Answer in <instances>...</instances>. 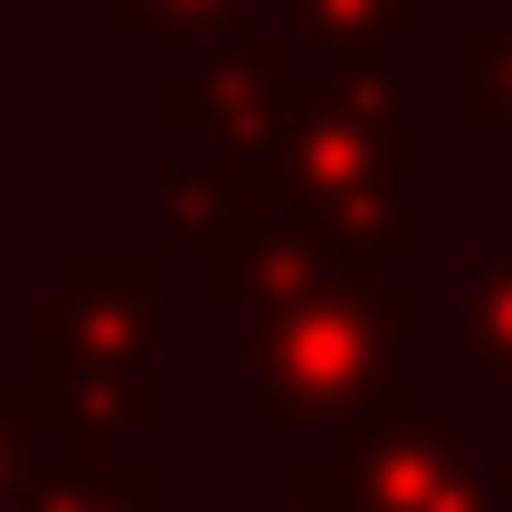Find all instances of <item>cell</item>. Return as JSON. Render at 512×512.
<instances>
[{"label": "cell", "instance_id": "obj_1", "mask_svg": "<svg viewBox=\"0 0 512 512\" xmlns=\"http://www.w3.org/2000/svg\"><path fill=\"white\" fill-rule=\"evenodd\" d=\"M313 228L361 266H399L427 247V209L408 200L418 171V114L380 57H332L323 76H294L275 133L247 152Z\"/></svg>", "mask_w": 512, "mask_h": 512}, {"label": "cell", "instance_id": "obj_2", "mask_svg": "<svg viewBox=\"0 0 512 512\" xmlns=\"http://www.w3.org/2000/svg\"><path fill=\"white\" fill-rule=\"evenodd\" d=\"M418 351V294L380 285V266L342 256L332 275L247 304V389L275 427H332L389 380H408Z\"/></svg>", "mask_w": 512, "mask_h": 512}, {"label": "cell", "instance_id": "obj_3", "mask_svg": "<svg viewBox=\"0 0 512 512\" xmlns=\"http://www.w3.org/2000/svg\"><path fill=\"white\" fill-rule=\"evenodd\" d=\"M323 465L342 475L351 512H456L465 494H475V465H465V446L427 418L418 370L389 380L380 399H361L351 418H332V456Z\"/></svg>", "mask_w": 512, "mask_h": 512}, {"label": "cell", "instance_id": "obj_4", "mask_svg": "<svg viewBox=\"0 0 512 512\" xmlns=\"http://www.w3.org/2000/svg\"><path fill=\"white\" fill-rule=\"evenodd\" d=\"M29 399L76 446H114L124 427L162 418V361H114L105 342L76 332V313L57 294H38L29 304Z\"/></svg>", "mask_w": 512, "mask_h": 512}, {"label": "cell", "instance_id": "obj_5", "mask_svg": "<svg viewBox=\"0 0 512 512\" xmlns=\"http://www.w3.org/2000/svg\"><path fill=\"white\" fill-rule=\"evenodd\" d=\"M294 76L304 67H294V48L275 29H228L190 76H162V114L171 124H209L219 152H256L275 133V114H285Z\"/></svg>", "mask_w": 512, "mask_h": 512}, {"label": "cell", "instance_id": "obj_6", "mask_svg": "<svg viewBox=\"0 0 512 512\" xmlns=\"http://www.w3.org/2000/svg\"><path fill=\"white\" fill-rule=\"evenodd\" d=\"M57 304L114 361H152V342H162V256L152 247H76Z\"/></svg>", "mask_w": 512, "mask_h": 512}, {"label": "cell", "instance_id": "obj_7", "mask_svg": "<svg viewBox=\"0 0 512 512\" xmlns=\"http://www.w3.org/2000/svg\"><path fill=\"white\" fill-rule=\"evenodd\" d=\"M29 512H162V475L124 465L114 446H67L57 465H38Z\"/></svg>", "mask_w": 512, "mask_h": 512}, {"label": "cell", "instance_id": "obj_8", "mask_svg": "<svg viewBox=\"0 0 512 512\" xmlns=\"http://www.w3.org/2000/svg\"><path fill=\"white\" fill-rule=\"evenodd\" d=\"M285 19L313 38V48H332V57H370V48H389V38L418 29L427 0H285Z\"/></svg>", "mask_w": 512, "mask_h": 512}, {"label": "cell", "instance_id": "obj_9", "mask_svg": "<svg viewBox=\"0 0 512 512\" xmlns=\"http://www.w3.org/2000/svg\"><path fill=\"white\" fill-rule=\"evenodd\" d=\"M465 361L484 380H512V247L465 266Z\"/></svg>", "mask_w": 512, "mask_h": 512}, {"label": "cell", "instance_id": "obj_10", "mask_svg": "<svg viewBox=\"0 0 512 512\" xmlns=\"http://www.w3.org/2000/svg\"><path fill=\"white\" fill-rule=\"evenodd\" d=\"M456 105L512 143V29H475L456 48Z\"/></svg>", "mask_w": 512, "mask_h": 512}, {"label": "cell", "instance_id": "obj_11", "mask_svg": "<svg viewBox=\"0 0 512 512\" xmlns=\"http://www.w3.org/2000/svg\"><path fill=\"white\" fill-rule=\"evenodd\" d=\"M38 427H48V408L29 399V380H0V512H29L38 494Z\"/></svg>", "mask_w": 512, "mask_h": 512}, {"label": "cell", "instance_id": "obj_12", "mask_svg": "<svg viewBox=\"0 0 512 512\" xmlns=\"http://www.w3.org/2000/svg\"><path fill=\"white\" fill-rule=\"evenodd\" d=\"M133 38H228L247 29V0H114Z\"/></svg>", "mask_w": 512, "mask_h": 512}, {"label": "cell", "instance_id": "obj_13", "mask_svg": "<svg viewBox=\"0 0 512 512\" xmlns=\"http://www.w3.org/2000/svg\"><path fill=\"white\" fill-rule=\"evenodd\" d=\"M285 503H294V512H351L342 475H332L323 456H313V465H294V475H285Z\"/></svg>", "mask_w": 512, "mask_h": 512}, {"label": "cell", "instance_id": "obj_14", "mask_svg": "<svg viewBox=\"0 0 512 512\" xmlns=\"http://www.w3.org/2000/svg\"><path fill=\"white\" fill-rule=\"evenodd\" d=\"M456 512H503V475H475V494H465Z\"/></svg>", "mask_w": 512, "mask_h": 512}, {"label": "cell", "instance_id": "obj_15", "mask_svg": "<svg viewBox=\"0 0 512 512\" xmlns=\"http://www.w3.org/2000/svg\"><path fill=\"white\" fill-rule=\"evenodd\" d=\"M275 512H294V503H275Z\"/></svg>", "mask_w": 512, "mask_h": 512}, {"label": "cell", "instance_id": "obj_16", "mask_svg": "<svg viewBox=\"0 0 512 512\" xmlns=\"http://www.w3.org/2000/svg\"><path fill=\"white\" fill-rule=\"evenodd\" d=\"M162 512H171V503H162Z\"/></svg>", "mask_w": 512, "mask_h": 512}]
</instances>
